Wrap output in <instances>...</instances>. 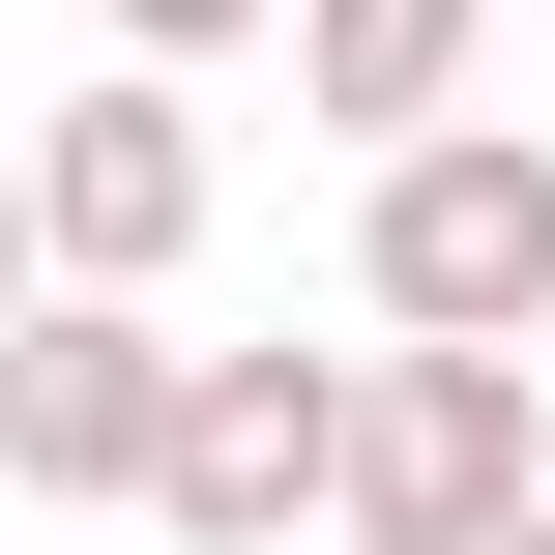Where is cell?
Listing matches in <instances>:
<instances>
[{
	"label": "cell",
	"instance_id": "2",
	"mask_svg": "<svg viewBox=\"0 0 555 555\" xmlns=\"http://www.w3.org/2000/svg\"><path fill=\"white\" fill-rule=\"evenodd\" d=\"M527 468H555L527 351H351V468H322V527H351V555H498Z\"/></svg>",
	"mask_w": 555,
	"mask_h": 555
},
{
	"label": "cell",
	"instance_id": "5",
	"mask_svg": "<svg viewBox=\"0 0 555 555\" xmlns=\"http://www.w3.org/2000/svg\"><path fill=\"white\" fill-rule=\"evenodd\" d=\"M0 468H29V498H146V468H176V322L29 293V322H0Z\"/></svg>",
	"mask_w": 555,
	"mask_h": 555
},
{
	"label": "cell",
	"instance_id": "10",
	"mask_svg": "<svg viewBox=\"0 0 555 555\" xmlns=\"http://www.w3.org/2000/svg\"><path fill=\"white\" fill-rule=\"evenodd\" d=\"M527 410H555V351H527Z\"/></svg>",
	"mask_w": 555,
	"mask_h": 555
},
{
	"label": "cell",
	"instance_id": "8",
	"mask_svg": "<svg viewBox=\"0 0 555 555\" xmlns=\"http://www.w3.org/2000/svg\"><path fill=\"white\" fill-rule=\"evenodd\" d=\"M0 322H29V176H0Z\"/></svg>",
	"mask_w": 555,
	"mask_h": 555
},
{
	"label": "cell",
	"instance_id": "9",
	"mask_svg": "<svg viewBox=\"0 0 555 555\" xmlns=\"http://www.w3.org/2000/svg\"><path fill=\"white\" fill-rule=\"evenodd\" d=\"M498 555H555V468H527V527H498Z\"/></svg>",
	"mask_w": 555,
	"mask_h": 555
},
{
	"label": "cell",
	"instance_id": "6",
	"mask_svg": "<svg viewBox=\"0 0 555 555\" xmlns=\"http://www.w3.org/2000/svg\"><path fill=\"white\" fill-rule=\"evenodd\" d=\"M468 59H498V0H293V88H322L351 146H439Z\"/></svg>",
	"mask_w": 555,
	"mask_h": 555
},
{
	"label": "cell",
	"instance_id": "11",
	"mask_svg": "<svg viewBox=\"0 0 555 555\" xmlns=\"http://www.w3.org/2000/svg\"><path fill=\"white\" fill-rule=\"evenodd\" d=\"M527 29H555V0H527Z\"/></svg>",
	"mask_w": 555,
	"mask_h": 555
},
{
	"label": "cell",
	"instance_id": "1",
	"mask_svg": "<svg viewBox=\"0 0 555 555\" xmlns=\"http://www.w3.org/2000/svg\"><path fill=\"white\" fill-rule=\"evenodd\" d=\"M351 293H380V351H555V117H439V146H380Z\"/></svg>",
	"mask_w": 555,
	"mask_h": 555
},
{
	"label": "cell",
	"instance_id": "7",
	"mask_svg": "<svg viewBox=\"0 0 555 555\" xmlns=\"http://www.w3.org/2000/svg\"><path fill=\"white\" fill-rule=\"evenodd\" d=\"M234 29H293V0H117V59L176 88V59H234Z\"/></svg>",
	"mask_w": 555,
	"mask_h": 555
},
{
	"label": "cell",
	"instance_id": "3",
	"mask_svg": "<svg viewBox=\"0 0 555 555\" xmlns=\"http://www.w3.org/2000/svg\"><path fill=\"white\" fill-rule=\"evenodd\" d=\"M0 176H29V293H117V322H146V293L205 263V117H176L146 59H117L59 146H0Z\"/></svg>",
	"mask_w": 555,
	"mask_h": 555
},
{
	"label": "cell",
	"instance_id": "4",
	"mask_svg": "<svg viewBox=\"0 0 555 555\" xmlns=\"http://www.w3.org/2000/svg\"><path fill=\"white\" fill-rule=\"evenodd\" d=\"M322 468H351V351H176V468H146L176 555H293Z\"/></svg>",
	"mask_w": 555,
	"mask_h": 555
}]
</instances>
